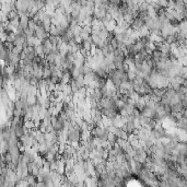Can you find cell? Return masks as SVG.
<instances>
[{"label": "cell", "instance_id": "5b68a950", "mask_svg": "<svg viewBox=\"0 0 187 187\" xmlns=\"http://www.w3.org/2000/svg\"><path fill=\"white\" fill-rule=\"evenodd\" d=\"M184 110H185V107H184V105H183L182 102L172 105V113H181V114H182Z\"/></svg>", "mask_w": 187, "mask_h": 187}, {"label": "cell", "instance_id": "277c9868", "mask_svg": "<svg viewBox=\"0 0 187 187\" xmlns=\"http://www.w3.org/2000/svg\"><path fill=\"white\" fill-rule=\"evenodd\" d=\"M21 19H20V26L23 28L24 30L29 29V22H30V17L29 15H20Z\"/></svg>", "mask_w": 187, "mask_h": 187}, {"label": "cell", "instance_id": "52a82bcc", "mask_svg": "<svg viewBox=\"0 0 187 187\" xmlns=\"http://www.w3.org/2000/svg\"><path fill=\"white\" fill-rule=\"evenodd\" d=\"M131 116L135 118L136 120H139L140 117H141V112H140L139 110H137V108H135V110H134V112H132Z\"/></svg>", "mask_w": 187, "mask_h": 187}, {"label": "cell", "instance_id": "3957f363", "mask_svg": "<svg viewBox=\"0 0 187 187\" xmlns=\"http://www.w3.org/2000/svg\"><path fill=\"white\" fill-rule=\"evenodd\" d=\"M150 59L152 60V61L154 62V65H155V64H158L160 60L162 59V54H161V52H159V50L155 49L154 52L150 55Z\"/></svg>", "mask_w": 187, "mask_h": 187}, {"label": "cell", "instance_id": "8992f818", "mask_svg": "<svg viewBox=\"0 0 187 187\" xmlns=\"http://www.w3.org/2000/svg\"><path fill=\"white\" fill-rule=\"evenodd\" d=\"M57 56H58L57 54H55V53L50 52L49 54H48V55L45 56V59H46V61H47L48 64H55Z\"/></svg>", "mask_w": 187, "mask_h": 187}, {"label": "cell", "instance_id": "7a4b0ae2", "mask_svg": "<svg viewBox=\"0 0 187 187\" xmlns=\"http://www.w3.org/2000/svg\"><path fill=\"white\" fill-rule=\"evenodd\" d=\"M91 34H92V26L83 25L82 31H81V38H82V41H85L89 37H91Z\"/></svg>", "mask_w": 187, "mask_h": 187}, {"label": "cell", "instance_id": "6da1fadb", "mask_svg": "<svg viewBox=\"0 0 187 187\" xmlns=\"http://www.w3.org/2000/svg\"><path fill=\"white\" fill-rule=\"evenodd\" d=\"M34 34H35V37L37 38L38 41H41V42L47 40V38L49 37V33L45 30V28H43V26H38Z\"/></svg>", "mask_w": 187, "mask_h": 187}, {"label": "cell", "instance_id": "ba28073f", "mask_svg": "<svg viewBox=\"0 0 187 187\" xmlns=\"http://www.w3.org/2000/svg\"><path fill=\"white\" fill-rule=\"evenodd\" d=\"M36 187H48V182H38Z\"/></svg>", "mask_w": 187, "mask_h": 187}]
</instances>
